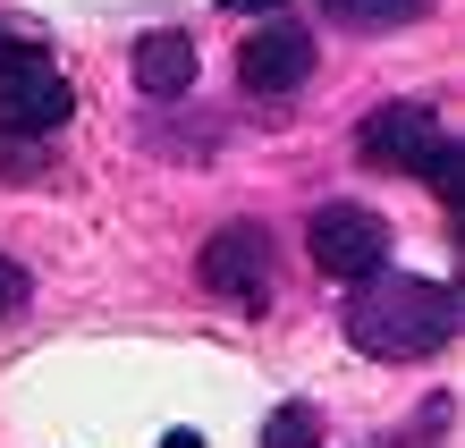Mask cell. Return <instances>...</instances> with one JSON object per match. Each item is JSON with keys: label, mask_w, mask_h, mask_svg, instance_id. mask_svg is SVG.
Masks as SVG:
<instances>
[{"label": "cell", "mask_w": 465, "mask_h": 448, "mask_svg": "<svg viewBox=\"0 0 465 448\" xmlns=\"http://www.w3.org/2000/svg\"><path fill=\"white\" fill-rule=\"evenodd\" d=\"M457 288H440V279H406V271H372L355 279L347 296V339L381 355V363H415V355H440L457 339Z\"/></svg>", "instance_id": "1"}, {"label": "cell", "mask_w": 465, "mask_h": 448, "mask_svg": "<svg viewBox=\"0 0 465 448\" xmlns=\"http://www.w3.org/2000/svg\"><path fill=\"white\" fill-rule=\"evenodd\" d=\"M68 110H76V94L43 43H0V135L9 144H35V135L68 127Z\"/></svg>", "instance_id": "2"}, {"label": "cell", "mask_w": 465, "mask_h": 448, "mask_svg": "<svg viewBox=\"0 0 465 448\" xmlns=\"http://www.w3.org/2000/svg\"><path fill=\"white\" fill-rule=\"evenodd\" d=\"M440 119H431L423 102H381L364 110V127H355V161L364 170H390V178H423L431 161H440Z\"/></svg>", "instance_id": "3"}, {"label": "cell", "mask_w": 465, "mask_h": 448, "mask_svg": "<svg viewBox=\"0 0 465 448\" xmlns=\"http://www.w3.org/2000/svg\"><path fill=\"white\" fill-rule=\"evenodd\" d=\"M195 279L221 304H237V314H254V304L271 296V229H254V220H229V229L203 237L195 254Z\"/></svg>", "instance_id": "4"}, {"label": "cell", "mask_w": 465, "mask_h": 448, "mask_svg": "<svg viewBox=\"0 0 465 448\" xmlns=\"http://www.w3.org/2000/svg\"><path fill=\"white\" fill-rule=\"evenodd\" d=\"M305 245H313V263L331 271V279H372V271H390V220L381 212H364V204H322L313 212V229H305Z\"/></svg>", "instance_id": "5"}, {"label": "cell", "mask_w": 465, "mask_h": 448, "mask_svg": "<svg viewBox=\"0 0 465 448\" xmlns=\"http://www.w3.org/2000/svg\"><path fill=\"white\" fill-rule=\"evenodd\" d=\"M313 25H296V17H271V25H254L245 35V51H237V85L245 94H296L313 76Z\"/></svg>", "instance_id": "6"}, {"label": "cell", "mask_w": 465, "mask_h": 448, "mask_svg": "<svg viewBox=\"0 0 465 448\" xmlns=\"http://www.w3.org/2000/svg\"><path fill=\"white\" fill-rule=\"evenodd\" d=\"M135 85L153 102H186L195 94V43L186 35H144L135 43Z\"/></svg>", "instance_id": "7"}, {"label": "cell", "mask_w": 465, "mask_h": 448, "mask_svg": "<svg viewBox=\"0 0 465 448\" xmlns=\"http://www.w3.org/2000/svg\"><path fill=\"white\" fill-rule=\"evenodd\" d=\"M331 25H355V35H398V25L431 17V0H322Z\"/></svg>", "instance_id": "8"}, {"label": "cell", "mask_w": 465, "mask_h": 448, "mask_svg": "<svg viewBox=\"0 0 465 448\" xmlns=\"http://www.w3.org/2000/svg\"><path fill=\"white\" fill-rule=\"evenodd\" d=\"M262 448H322V414H313L305 398L271 406V423H262Z\"/></svg>", "instance_id": "9"}, {"label": "cell", "mask_w": 465, "mask_h": 448, "mask_svg": "<svg viewBox=\"0 0 465 448\" xmlns=\"http://www.w3.org/2000/svg\"><path fill=\"white\" fill-rule=\"evenodd\" d=\"M457 178H465V153H457V144H440V161H431V170H423V186L440 194L449 212H457Z\"/></svg>", "instance_id": "10"}, {"label": "cell", "mask_w": 465, "mask_h": 448, "mask_svg": "<svg viewBox=\"0 0 465 448\" xmlns=\"http://www.w3.org/2000/svg\"><path fill=\"white\" fill-rule=\"evenodd\" d=\"M25 296H35L25 263H9V254H0V322H17V314H25Z\"/></svg>", "instance_id": "11"}, {"label": "cell", "mask_w": 465, "mask_h": 448, "mask_svg": "<svg viewBox=\"0 0 465 448\" xmlns=\"http://www.w3.org/2000/svg\"><path fill=\"white\" fill-rule=\"evenodd\" d=\"M161 448H203V440H195V432H170V440H161Z\"/></svg>", "instance_id": "12"}]
</instances>
